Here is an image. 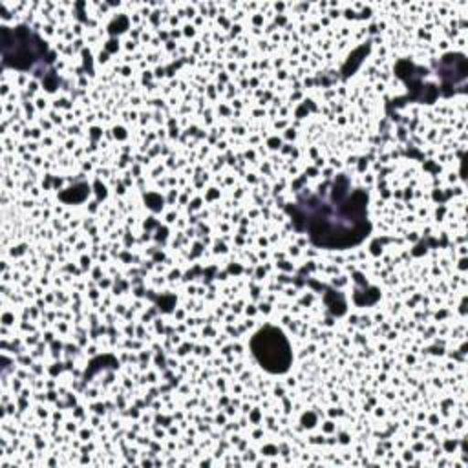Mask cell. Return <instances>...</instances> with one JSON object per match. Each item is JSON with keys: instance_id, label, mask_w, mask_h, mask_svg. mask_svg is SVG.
<instances>
[{"instance_id": "cell-1", "label": "cell", "mask_w": 468, "mask_h": 468, "mask_svg": "<svg viewBox=\"0 0 468 468\" xmlns=\"http://www.w3.org/2000/svg\"><path fill=\"white\" fill-rule=\"evenodd\" d=\"M250 349L258 364L269 373H285L292 362V351L289 340L278 327H263L260 329L252 340Z\"/></svg>"}]
</instances>
